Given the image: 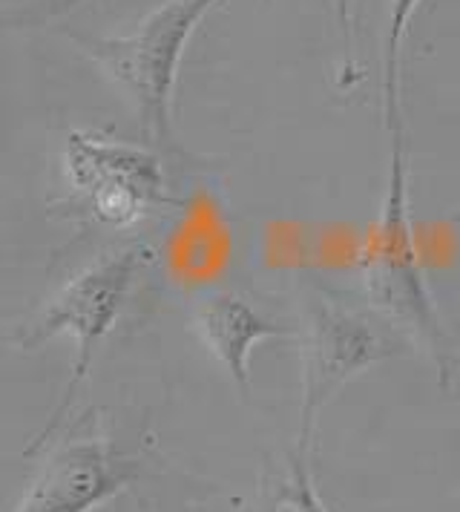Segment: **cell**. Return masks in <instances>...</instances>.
<instances>
[{
	"label": "cell",
	"instance_id": "7",
	"mask_svg": "<svg viewBox=\"0 0 460 512\" xmlns=\"http://www.w3.org/2000/svg\"><path fill=\"white\" fill-rule=\"evenodd\" d=\"M193 328L205 349L225 366V372L239 389V395L251 397V351L259 340L279 337L282 328L265 320L245 297L216 291L196 303Z\"/></svg>",
	"mask_w": 460,
	"mask_h": 512
},
{
	"label": "cell",
	"instance_id": "5",
	"mask_svg": "<svg viewBox=\"0 0 460 512\" xmlns=\"http://www.w3.org/2000/svg\"><path fill=\"white\" fill-rule=\"evenodd\" d=\"M44 449V464L12 512H90L136 478V464L118 458L98 420L69 423Z\"/></svg>",
	"mask_w": 460,
	"mask_h": 512
},
{
	"label": "cell",
	"instance_id": "6",
	"mask_svg": "<svg viewBox=\"0 0 460 512\" xmlns=\"http://www.w3.org/2000/svg\"><path fill=\"white\" fill-rule=\"evenodd\" d=\"M386 337L354 311L334 300H311L308 334L302 351V406H299V452L311 455L317 420L325 403L366 366L391 357Z\"/></svg>",
	"mask_w": 460,
	"mask_h": 512
},
{
	"label": "cell",
	"instance_id": "1",
	"mask_svg": "<svg viewBox=\"0 0 460 512\" xmlns=\"http://www.w3.org/2000/svg\"><path fill=\"white\" fill-rule=\"evenodd\" d=\"M150 256L153 251L144 245H130L113 254L98 256L46 303L44 311L23 328L21 337L15 340L21 349H35L58 334H69L75 340V363H72L67 386L41 429V435L26 446V455L46 449L64 429L69 409L92 372L95 351L115 328L121 311L127 308V300L136 288L144 265L150 262Z\"/></svg>",
	"mask_w": 460,
	"mask_h": 512
},
{
	"label": "cell",
	"instance_id": "2",
	"mask_svg": "<svg viewBox=\"0 0 460 512\" xmlns=\"http://www.w3.org/2000/svg\"><path fill=\"white\" fill-rule=\"evenodd\" d=\"M219 0H164L130 35L81 44L130 98L141 136L156 150L173 147V93L184 47Z\"/></svg>",
	"mask_w": 460,
	"mask_h": 512
},
{
	"label": "cell",
	"instance_id": "8",
	"mask_svg": "<svg viewBox=\"0 0 460 512\" xmlns=\"http://www.w3.org/2000/svg\"><path fill=\"white\" fill-rule=\"evenodd\" d=\"M420 0H391L389 32L383 47V101L391 130H400V95H397V70H400V44L406 35V26L412 21L414 9Z\"/></svg>",
	"mask_w": 460,
	"mask_h": 512
},
{
	"label": "cell",
	"instance_id": "9",
	"mask_svg": "<svg viewBox=\"0 0 460 512\" xmlns=\"http://www.w3.org/2000/svg\"><path fill=\"white\" fill-rule=\"evenodd\" d=\"M279 501L288 504L294 512H328V507L322 504L320 492L314 487V475L308 469V455L297 452L291 458V475L282 484Z\"/></svg>",
	"mask_w": 460,
	"mask_h": 512
},
{
	"label": "cell",
	"instance_id": "3",
	"mask_svg": "<svg viewBox=\"0 0 460 512\" xmlns=\"http://www.w3.org/2000/svg\"><path fill=\"white\" fill-rule=\"evenodd\" d=\"M391 141L394 150H391L389 196L380 213L371 248L363 256V285L374 308H380L400 328H409L426 349H432L440 357L443 331L414 254L412 225H409L403 127L391 130Z\"/></svg>",
	"mask_w": 460,
	"mask_h": 512
},
{
	"label": "cell",
	"instance_id": "4",
	"mask_svg": "<svg viewBox=\"0 0 460 512\" xmlns=\"http://www.w3.org/2000/svg\"><path fill=\"white\" fill-rule=\"evenodd\" d=\"M64 176L92 219L107 228H133L170 202L153 150L95 133H69Z\"/></svg>",
	"mask_w": 460,
	"mask_h": 512
}]
</instances>
